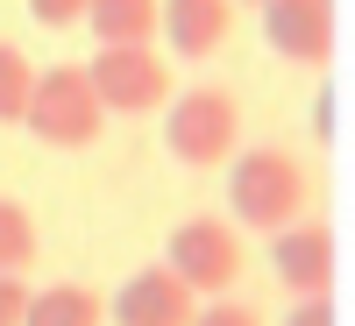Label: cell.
<instances>
[{
  "mask_svg": "<svg viewBox=\"0 0 355 326\" xmlns=\"http://www.w3.org/2000/svg\"><path fill=\"white\" fill-rule=\"evenodd\" d=\"M306 199H313V177L291 150H242V163L227 170V206L256 234H284L306 213Z\"/></svg>",
  "mask_w": 355,
  "mask_h": 326,
  "instance_id": "1",
  "label": "cell"
},
{
  "mask_svg": "<svg viewBox=\"0 0 355 326\" xmlns=\"http://www.w3.org/2000/svg\"><path fill=\"white\" fill-rule=\"evenodd\" d=\"M28 135L43 142V150H85V142H100L107 128V107L93 93V71L85 64H50L36 71V100H28Z\"/></svg>",
  "mask_w": 355,
  "mask_h": 326,
  "instance_id": "2",
  "label": "cell"
},
{
  "mask_svg": "<svg viewBox=\"0 0 355 326\" xmlns=\"http://www.w3.org/2000/svg\"><path fill=\"white\" fill-rule=\"evenodd\" d=\"M242 142V107H234L227 85H192L185 100L164 107V150L185 163V170H214L234 156Z\"/></svg>",
  "mask_w": 355,
  "mask_h": 326,
  "instance_id": "3",
  "label": "cell"
},
{
  "mask_svg": "<svg viewBox=\"0 0 355 326\" xmlns=\"http://www.w3.org/2000/svg\"><path fill=\"white\" fill-rule=\"evenodd\" d=\"M93 93H100V107L107 114H157V107H171V64L150 50V43H128V50H93Z\"/></svg>",
  "mask_w": 355,
  "mask_h": 326,
  "instance_id": "4",
  "label": "cell"
},
{
  "mask_svg": "<svg viewBox=\"0 0 355 326\" xmlns=\"http://www.w3.org/2000/svg\"><path fill=\"white\" fill-rule=\"evenodd\" d=\"M164 262L199 291V298H220V291L242 277V242H234V227H227V220H206V213H199V220H185V227L171 234Z\"/></svg>",
  "mask_w": 355,
  "mask_h": 326,
  "instance_id": "5",
  "label": "cell"
},
{
  "mask_svg": "<svg viewBox=\"0 0 355 326\" xmlns=\"http://www.w3.org/2000/svg\"><path fill=\"white\" fill-rule=\"evenodd\" d=\"M270 270L291 298H327L334 291V227L291 220L284 234H270Z\"/></svg>",
  "mask_w": 355,
  "mask_h": 326,
  "instance_id": "6",
  "label": "cell"
},
{
  "mask_svg": "<svg viewBox=\"0 0 355 326\" xmlns=\"http://www.w3.org/2000/svg\"><path fill=\"white\" fill-rule=\"evenodd\" d=\"M114 319H121V326H192L199 319V291L178 277L171 262H150V270H135L121 284Z\"/></svg>",
  "mask_w": 355,
  "mask_h": 326,
  "instance_id": "7",
  "label": "cell"
},
{
  "mask_svg": "<svg viewBox=\"0 0 355 326\" xmlns=\"http://www.w3.org/2000/svg\"><path fill=\"white\" fill-rule=\"evenodd\" d=\"M263 36L284 64H327L334 57V0H270L263 8Z\"/></svg>",
  "mask_w": 355,
  "mask_h": 326,
  "instance_id": "8",
  "label": "cell"
},
{
  "mask_svg": "<svg viewBox=\"0 0 355 326\" xmlns=\"http://www.w3.org/2000/svg\"><path fill=\"white\" fill-rule=\"evenodd\" d=\"M234 28V0H164V50L214 57Z\"/></svg>",
  "mask_w": 355,
  "mask_h": 326,
  "instance_id": "9",
  "label": "cell"
},
{
  "mask_svg": "<svg viewBox=\"0 0 355 326\" xmlns=\"http://www.w3.org/2000/svg\"><path fill=\"white\" fill-rule=\"evenodd\" d=\"M100 50H128V43H157L164 36V0H93L85 8Z\"/></svg>",
  "mask_w": 355,
  "mask_h": 326,
  "instance_id": "10",
  "label": "cell"
},
{
  "mask_svg": "<svg viewBox=\"0 0 355 326\" xmlns=\"http://www.w3.org/2000/svg\"><path fill=\"white\" fill-rule=\"evenodd\" d=\"M107 305H100V291H85V284H50L28 298V319L21 326H100Z\"/></svg>",
  "mask_w": 355,
  "mask_h": 326,
  "instance_id": "11",
  "label": "cell"
},
{
  "mask_svg": "<svg viewBox=\"0 0 355 326\" xmlns=\"http://www.w3.org/2000/svg\"><path fill=\"white\" fill-rule=\"evenodd\" d=\"M36 262V213L21 199H0V277H28Z\"/></svg>",
  "mask_w": 355,
  "mask_h": 326,
  "instance_id": "12",
  "label": "cell"
},
{
  "mask_svg": "<svg viewBox=\"0 0 355 326\" xmlns=\"http://www.w3.org/2000/svg\"><path fill=\"white\" fill-rule=\"evenodd\" d=\"M28 100H36V64H28V50L0 43V121L21 128L28 121Z\"/></svg>",
  "mask_w": 355,
  "mask_h": 326,
  "instance_id": "13",
  "label": "cell"
},
{
  "mask_svg": "<svg viewBox=\"0 0 355 326\" xmlns=\"http://www.w3.org/2000/svg\"><path fill=\"white\" fill-rule=\"evenodd\" d=\"M85 8H93V0H28V21H43V28H71V21H85Z\"/></svg>",
  "mask_w": 355,
  "mask_h": 326,
  "instance_id": "14",
  "label": "cell"
},
{
  "mask_svg": "<svg viewBox=\"0 0 355 326\" xmlns=\"http://www.w3.org/2000/svg\"><path fill=\"white\" fill-rule=\"evenodd\" d=\"M28 298H36L28 277H0V326H21L28 319Z\"/></svg>",
  "mask_w": 355,
  "mask_h": 326,
  "instance_id": "15",
  "label": "cell"
},
{
  "mask_svg": "<svg viewBox=\"0 0 355 326\" xmlns=\"http://www.w3.org/2000/svg\"><path fill=\"white\" fill-rule=\"evenodd\" d=\"M192 326H263V319H256L249 305H234V298H214V305H206Z\"/></svg>",
  "mask_w": 355,
  "mask_h": 326,
  "instance_id": "16",
  "label": "cell"
},
{
  "mask_svg": "<svg viewBox=\"0 0 355 326\" xmlns=\"http://www.w3.org/2000/svg\"><path fill=\"white\" fill-rule=\"evenodd\" d=\"M284 326H334V298H291Z\"/></svg>",
  "mask_w": 355,
  "mask_h": 326,
  "instance_id": "17",
  "label": "cell"
},
{
  "mask_svg": "<svg viewBox=\"0 0 355 326\" xmlns=\"http://www.w3.org/2000/svg\"><path fill=\"white\" fill-rule=\"evenodd\" d=\"M242 8H270V0H242Z\"/></svg>",
  "mask_w": 355,
  "mask_h": 326,
  "instance_id": "18",
  "label": "cell"
}]
</instances>
